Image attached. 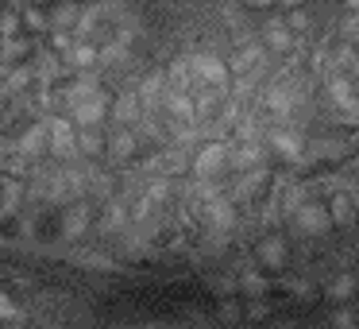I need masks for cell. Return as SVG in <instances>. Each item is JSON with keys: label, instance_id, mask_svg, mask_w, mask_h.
<instances>
[{"label": "cell", "instance_id": "484cf974", "mask_svg": "<svg viewBox=\"0 0 359 329\" xmlns=\"http://www.w3.org/2000/svg\"><path fill=\"white\" fill-rule=\"evenodd\" d=\"M328 217H332V225L336 221H340V225H351V221H355V209H351V202L344 194H336L332 205H328Z\"/></svg>", "mask_w": 359, "mask_h": 329}, {"label": "cell", "instance_id": "ffe728a7", "mask_svg": "<svg viewBox=\"0 0 359 329\" xmlns=\"http://www.w3.org/2000/svg\"><path fill=\"white\" fill-rule=\"evenodd\" d=\"M20 58H32V39L16 35V39H0V66H20Z\"/></svg>", "mask_w": 359, "mask_h": 329}, {"label": "cell", "instance_id": "e575fe53", "mask_svg": "<svg viewBox=\"0 0 359 329\" xmlns=\"http://www.w3.org/2000/svg\"><path fill=\"white\" fill-rule=\"evenodd\" d=\"M351 51H355V55H359V32L351 35Z\"/></svg>", "mask_w": 359, "mask_h": 329}, {"label": "cell", "instance_id": "277c9868", "mask_svg": "<svg viewBox=\"0 0 359 329\" xmlns=\"http://www.w3.org/2000/svg\"><path fill=\"white\" fill-rule=\"evenodd\" d=\"M266 148H271L282 163H302L305 159V136H302V128H271V132H266Z\"/></svg>", "mask_w": 359, "mask_h": 329}, {"label": "cell", "instance_id": "52a82bcc", "mask_svg": "<svg viewBox=\"0 0 359 329\" xmlns=\"http://www.w3.org/2000/svg\"><path fill=\"white\" fill-rule=\"evenodd\" d=\"M259 35H263V51L266 55H290L297 43V35L286 27V20L282 16H271L263 27H259Z\"/></svg>", "mask_w": 359, "mask_h": 329}, {"label": "cell", "instance_id": "8992f818", "mask_svg": "<svg viewBox=\"0 0 359 329\" xmlns=\"http://www.w3.org/2000/svg\"><path fill=\"white\" fill-rule=\"evenodd\" d=\"M16 155L27 159V163H43V155H50V140H47V120H35V124H27L24 132H20L16 140Z\"/></svg>", "mask_w": 359, "mask_h": 329}, {"label": "cell", "instance_id": "7402d4cb", "mask_svg": "<svg viewBox=\"0 0 359 329\" xmlns=\"http://www.w3.org/2000/svg\"><path fill=\"white\" fill-rule=\"evenodd\" d=\"M32 70H35V78H39L43 86H47L50 78H58V74H62V58H58L55 51H35Z\"/></svg>", "mask_w": 359, "mask_h": 329}, {"label": "cell", "instance_id": "d6986e66", "mask_svg": "<svg viewBox=\"0 0 359 329\" xmlns=\"http://www.w3.org/2000/svg\"><path fill=\"white\" fill-rule=\"evenodd\" d=\"M78 155L86 163H97V155H104V132L101 128H78Z\"/></svg>", "mask_w": 359, "mask_h": 329}, {"label": "cell", "instance_id": "5b68a950", "mask_svg": "<svg viewBox=\"0 0 359 329\" xmlns=\"http://www.w3.org/2000/svg\"><path fill=\"white\" fill-rule=\"evenodd\" d=\"M109 109H112V97L104 93V89H97L93 97H86L81 105L70 109V124L74 128H101L104 117H109Z\"/></svg>", "mask_w": 359, "mask_h": 329}, {"label": "cell", "instance_id": "2e32d148", "mask_svg": "<svg viewBox=\"0 0 359 329\" xmlns=\"http://www.w3.org/2000/svg\"><path fill=\"white\" fill-rule=\"evenodd\" d=\"M24 198H27L24 179H8V174H4V179H0V217H12Z\"/></svg>", "mask_w": 359, "mask_h": 329}, {"label": "cell", "instance_id": "4316f807", "mask_svg": "<svg viewBox=\"0 0 359 329\" xmlns=\"http://www.w3.org/2000/svg\"><path fill=\"white\" fill-rule=\"evenodd\" d=\"M20 20L27 24V32H32V27H35V32H50V20H47V12H43V8H24V12H20Z\"/></svg>", "mask_w": 359, "mask_h": 329}, {"label": "cell", "instance_id": "603a6c76", "mask_svg": "<svg viewBox=\"0 0 359 329\" xmlns=\"http://www.w3.org/2000/svg\"><path fill=\"white\" fill-rule=\"evenodd\" d=\"M66 63L74 66V70H93L97 66V43H74L70 51H66Z\"/></svg>", "mask_w": 359, "mask_h": 329}, {"label": "cell", "instance_id": "f546056e", "mask_svg": "<svg viewBox=\"0 0 359 329\" xmlns=\"http://www.w3.org/2000/svg\"><path fill=\"white\" fill-rule=\"evenodd\" d=\"M243 290H248V295H263L266 290V279L259 271H243Z\"/></svg>", "mask_w": 359, "mask_h": 329}, {"label": "cell", "instance_id": "1f68e13d", "mask_svg": "<svg viewBox=\"0 0 359 329\" xmlns=\"http://www.w3.org/2000/svg\"><path fill=\"white\" fill-rule=\"evenodd\" d=\"M50 47H55V51H70L74 47V35L70 32H50Z\"/></svg>", "mask_w": 359, "mask_h": 329}, {"label": "cell", "instance_id": "6da1fadb", "mask_svg": "<svg viewBox=\"0 0 359 329\" xmlns=\"http://www.w3.org/2000/svg\"><path fill=\"white\" fill-rule=\"evenodd\" d=\"M186 63H189V74H194L197 89H212V93H228L232 89L228 63L217 51H194V55H186Z\"/></svg>", "mask_w": 359, "mask_h": 329}, {"label": "cell", "instance_id": "cb8c5ba5", "mask_svg": "<svg viewBox=\"0 0 359 329\" xmlns=\"http://www.w3.org/2000/svg\"><path fill=\"white\" fill-rule=\"evenodd\" d=\"M259 259H263L266 267H282L286 264V240H282V236H263V240H259Z\"/></svg>", "mask_w": 359, "mask_h": 329}, {"label": "cell", "instance_id": "5bb4252c", "mask_svg": "<svg viewBox=\"0 0 359 329\" xmlns=\"http://www.w3.org/2000/svg\"><path fill=\"white\" fill-rule=\"evenodd\" d=\"M89 225H93V205H89V202L66 205V217H62V236H66V240H78Z\"/></svg>", "mask_w": 359, "mask_h": 329}, {"label": "cell", "instance_id": "9c48e42d", "mask_svg": "<svg viewBox=\"0 0 359 329\" xmlns=\"http://www.w3.org/2000/svg\"><path fill=\"white\" fill-rule=\"evenodd\" d=\"M266 167V143H232L228 148V171L243 174V171H259Z\"/></svg>", "mask_w": 359, "mask_h": 329}, {"label": "cell", "instance_id": "e0dca14e", "mask_svg": "<svg viewBox=\"0 0 359 329\" xmlns=\"http://www.w3.org/2000/svg\"><path fill=\"white\" fill-rule=\"evenodd\" d=\"M89 198H97V202H112L116 198V179H112L104 167H89V194H86V202Z\"/></svg>", "mask_w": 359, "mask_h": 329}, {"label": "cell", "instance_id": "ba28073f", "mask_svg": "<svg viewBox=\"0 0 359 329\" xmlns=\"http://www.w3.org/2000/svg\"><path fill=\"white\" fill-rule=\"evenodd\" d=\"M325 89H328L336 109H344L348 117H359V93H355V82H351L348 74H328Z\"/></svg>", "mask_w": 359, "mask_h": 329}, {"label": "cell", "instance_id": "d6a6232c", "mask_svg": "<svg viewBox=\"0 0 359 329\" xmlns=\"http://www.w3.org/2000/svg\"><path fill=\"white\" fill-rule=\"evenodd\" d=\"M8 155H16V140H4V136H0V167H4Z\"/></svg>", "mask_w": 359, "mask_h": 329}, {"label": "cell", "instance_id": "d4e9b609", "mask_svg": "<svg viewBox=\"0 0 359 329\" xmlns=\"http://www.w3.org/2000/svg\"><path fill=\"white\" fill-rule=\"evenodd\" d=\"M78 16H81V8H74V4H58V8H47L50 32H74Z\"/></svg>", "mask_w": 359, "mask_h": 329}, {"label": "cell", "instance_id": "8fae6325", "mask_svg": "<svg viewBox=\"0 0 359 329\" xmlns=\"http://www.w3.org/2000/svg\"><path fill=\"white\" fill-rule=\"evenodd\" d=\"M135 148H140V140H135L132 128H116V124H112L109 132H104V155H109L112 163H128V159L135 155Z\"/></svg>", "mask_w": 359, "mask_h": 329}, {"label": "cell", "instance_id": "4fadbf2b", "mask_svg": "<svg viewBox=\"0 0 359 329\" xmlns=\"http://www.w3.org/2000/svg\"><path fill=\"white\" fill-rule=\"evenodd\" d=\"M109 117H112V124H116V128H135V124H140L143 109H140V97H135V89H124V93L112 101Z\"/></svg>", "mask_w": 359, "mask_h": 329}, {"label": "cell", "instance_id": "ac0fdd59", "mask_svg": "<svg viewBox=\"0 0 359 329\" xmlns=\"http://www.w3.org/2000/svg\"><path fill=\"white\" fill-rule=\"evenodd\" d=\"M4 70V66H0ZM35 82V70L32 63H20V66H8L4 70V97H24V89Z\"/></svg>", "mask_w": 359, "mask_h": 329}, {"label": "cell", "instance_id": "7a4b0ae2", "mask_svg": "<svg viewBox=\"0 0 359 329\" xmlns=\"http://www.w3.org/2000/svg\"><path fill=\"white\" fill-rule=\"evenodd\" d=\"M47 120V140H50V155L58 159V167H66V163H78V128L70 124V117H43Z\"/></svg>", "mask_w": 359, "mask_h": 329}, {"label": "cell", "instance_id": "836d02e7", "mask_svg": "<svg viewBox=\"0 0 359 329\" xmlns=\"http://www.w3.org/2000/svg\"><path fill=\"white\" fill-rule=\"evenodd\" d=\"M332 325H336V329H351V314H348V310H336V314H332Z\"/></svg>", "mask_w": 359, "mask_h": 329}, {"label": "cell", "instance_id": "f1b7e54d", "mask_svg": "<svg viewBox=\"0 0 359 329\" xmlns=\"http://www.w3.org/2000/svg\"><path fill=\"white\" fill-rule=\"evenodd\" d=\"M340 194L351 202V209H359V174H344V179H340Z\"/></svg>", "mask_w": 359, "mask_h": 329}, {"label": "cell", "instance_id": "30bf717a", "mask_svg": "<svg viewBox=\"0 0 359 329\" xmlns=\"http://www.w3.org/2000/svg\"><path fill=\"white\" fill-rule=\"evenodd\" d=\"M201 217H205V225H209V233H224L228 236L236 228V205L220 194V198H212V202L201 205Z\"/></svg>", "mask_w": 359, "mask_h": 329}, {"label": "cell", "instance_id": "83f0119b", "mask_svg": "<svg viewBox=\"0 0 359 329\" xmlns=\"http://www.w3.org/2000/svg\"><path fill=\"white\" fill-rule=\"evenodd\" d=\"M351 290H355V279H351V275H336V279L328 283V295L332 298H351Z\"/></svg>", "mask_w": 359, "mask_h": 329}, {"label": "cell", "instance_id": "7c38bea8", "mask_svg": "<svg viewBox=\"0 0 359 329\" xmlns=\"http://www.w3.org/2000/svg\"><path fill=\"white\" fill-rule=\"evenodd\" d=\"M294 225H297V233H305V236H320V233H328V228H332V217H328L325 205L305 202L302 209L294 213Z\"/></svg>", "mask_w": 359, "mask_h": 329}, {"label": "cell", "instance_id": "3957f363", "mask_svg": "<svg viewBox=\"0 0 359 329\" xmlns=\"http://www.w3.org/2000/svg\"><path fill=\"white\" fill-rule=\"evenodd\" d=\"M228 148H232L228 140H212V143H201V148H197L194 163H189L197 174V182H212L220 171H228Z\"/></svg>", "mask_w": 359, "mask_h": 329}, {"label": "cell", "instance_id": "d590c367", "mask_svg": "<svg viewBox=\"0 0 359 329\" xmlns=\"http://www.w3.org/2000/svg\"><path fill=\"white\" fill-rule=\"evenodd\" d=\"M0 124H4V109H0Z\"/></svg>", "mask_w": 359, "mask_h": 329}, {"label": "cell", "instance_id": "44dd1931", "mask_svg": "<svg viewBox=\"0 0 359 329\" xmlns=\"http://www.w3.org/2000/svg\"><path fill=\"white\" fill-rule=\"evenodd\" d=\"M132 63V47L109 39V43H97V66H128Z\"/></svg>", "mask_w": 359, "mask_h": 329}, {"label": "cell", "instance_id": "4dcf8cb0", "mask_svg": "<svg viewBox=\"0 0 359 329\" xmlns=\"http://www.w3.org/2000/svg\"><path fill=\"white\" fill-rule=\"evenodd\" d=\"M0 318H12V321H16V325H20V321H24V314L16 310V302H12L8 295H0Z\"/></svg>", "mask_w": 359, "mask_h": 329}, {"label": "cell", "instance_id": "9a60e30c", "mask_svg": "<svg viewBox=\"0 0 359 329\" xmlns=\"http://www.w3.org/2000/svg\"><path fill=\"white\" fill-rule=\"evenodd\" d=\"M128 221H132L128 202L112 198V202H104V217L97 221V228H101V233H109V236H116V233H124V228H128Z\"/></svg>", "mask_w": 359, "mask_h": 329}]
</instances>
